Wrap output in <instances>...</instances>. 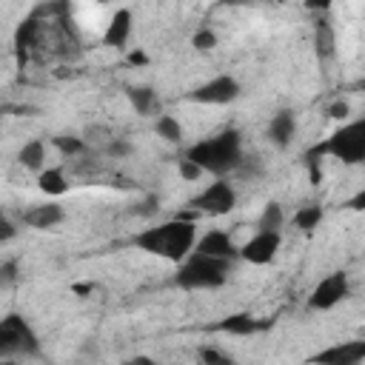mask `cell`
I'll use <instances>...</instances> for the list:
<instances>
[{"label":"cell","mask_w":365,"mask_h":365,"mask_svg":"<svg viewBox=\"0 0 365 365\" xmlns=\"http://www.w3.org/2000/svg\"><path fill=\"white\" fill-rule=\"evenodd\" d=\"M182 157L194 160L205 174H214L217 180H225L228 174L240 171V165L245 160L242 134L237 128H222L220 134L197 140L194 145H188Z\"/></svg>","instance_id":"cell-1"},{"label":"cell","mask_w":365,"mask_h":365,"mask_svg":"<svg viewBox=\"0 0 365 365\" xmlns=\"http://www.w3.org/2000/svg\"><path fill=\"white\" fill-rule=\"evenodd\" d=\"M140 251L168 259V262H182L194 248H197V222H185V220H165L154 228H145L140 234H134L131 240Z\"/></svg>","instance_id":"cell-2"},{"label":"cell","mask_w":365,"mask_h":365,"mask_svg":"<svg viewBox=\"0 0 365 365\" xmlns=\"http://www.w3.org/2000/svg\"><path fill=\"white\" fill-rule=\"evenodd\" d=\"M231 262L191 251L174 271V285L182 291H214L228 282Z\"/></svg>","instance_id":"cell-3"},{"label":"cell","mask_w":365,"mask_h":365,"mask_svg":"<svg viewBox=\"0 0 365 365\" xmlns=\"http://www.w3.org/2000/svg\"><path fill=\"white\" fill-rule=\"evenodd\" d=\"M322 154L345 163V165H356L365 163V117L359 120H348L339 128H334L322 143H317Z\"/></svg>","instance_id":"cell-4"},{"label":"cell","mask_w":365,"mask_h":365,"mask_svg":"<svg viewBox=\"0 0 365 365\" xmlns=\"http://www.w3.org/2000/svg\"><path fill=\"white\" fill-rule=\"evenodd\" d=\"M0 354L9 359L14 354L23 356H37L40 354V339L34 334V328L29 325L26 317L20 314H6L0 322Z\"/></svg>","instance_id":"cell-5"},{"label":"cell","mask_w":365,"mask_h":365,"mask_svg":"<svg viewBox=\"0 0 365 365\" xmlns=\"http://www.w3.org/2000/svg\"><path fill=\"white\" fill-rule=\"evenodd\" d=\"M237 205V191L228 180H214L211 185H205L200 194H194L188 200V208H194L197 214L205 217H222L228 211H234Z\"/></svg>","instance_id":"cell-6"},{"label":"cell","mask_w":365,"mask_h":365,"mask_svg":"<svg viewBox=\"0 0 365 365\" xmlns=\"http://www.w3.org/2000/svg\"><path fill=\"white\" fill-rule=\"evenodd\" d=\"M348 294H351L348 274H345V271H331L328 277H322V279L314 285V291H311V297H308V308H311V311H331V308H336L342 299H348Z\"/></svg>","instance_id":"cell-7"},{"label":"cell","mask_w":365,"mask_h":365,"mask_svg":"<svg viewBox=\"0 0 365 365\" xmlns=\"http://www.w3.org/2000/svg\"><path fill=\"white\" fill-rule=\"evenodd\" d=\"M240 91H242V88H240L237 77H231V74H217V77H211L208 83L191 88V91H188V100H191V103H202V106H228V103H234V100L240 97Z\"/></svg>","instance_id":"cell-8"},{"label":"cell","mask_w":365,"mask_h":365,"mask_svg":"<svg viewBox=\"0 0 365 365\" xmlns=\"http://www.w3.org/2000/svg\"><path fill=\"white\" fill-rule=\"evenodd\" d=\"M311 365H359L365 362V339H345L322 348L308 359Z\"/></svg>","instance_id":"cell-9"},{"label":"cell","mask_w":365,"mask_h":365,"mask_svg":"<svg viewBox=\"0 0 365 365\" xmlns=\"http://www.w3.org/2000/svg\"><path fill=\"white\" fill-rule=\"evenodd\" d=\"M282 245V234H268V231H257L251 240H245L240 245V259L251 262V265H268Z\"/></svg>","instance_id":"cell-10"},{"label":"cell","mask_w":365,"mask_h":365,"mask_svg":"<svg viewBox=\"0 0 365 365\" xmlns=\"http://www.w3.org/2000/svg\"><path fill=\"white\" fill-rule=\"evenodd\" d=\"M194 251H200L205 257H214V259H225V262H231V259L240 257V245L234 242V237L228 231H220V228L205 231V237L197 240V248Z\"/></svg>","instance_id":"cell-11"},{"label":"cell","mask_w":365,"mask_h":365,"mask_svg":"<svg viewBox=\"0 0 365 365\" xmlns=\"http://www.w3.org/2000/svg\"><path fill=\"white\" fill-rule=\"evenodd\" d=\"M274 325V319H257L251 314H228L220 322L208 325L211 331H222V334H234V336H251L259 331H268Z\"/></svg>","instance_id":"cell-12"},{"label":"cell","mask_w":365,"mask_h":365,"mask_svg":"<svg viewBox=\"0 0 365 365\" xmlns=\"http://www.w3.org/2000/svg\"><path fill=\"white\" fill-rule=\"evenodd\" d=\"M66 220V211L60 202H37V205H29L23 214H20V222L29 225V228H37V231H46V228H54Z\"/></svg>","instance_id":"cell-13"},{"label":"cell","mask_w":365,"mask_h":365,"mask_svg":"<svg viewBox=\"0 0 365 365\" xmlns=\"http://www.w3.org/2000/svg\"><path fill=\"white\" fill-rule=\"evenodd\" d=\"M131 9H117L108 23H106V31H103V43L111 46V48H125L128 37H131Z\"/></svg>","instance_id":"cell-14"},{"label":"cell","mask_w":365,"mask_h":365,"mask_svg":"<svg viewBox=\"0 0 365 365\" xmlns=\"http://www.w3.org/2000/svg\"><path fill=\"white\" fill-rule=\"evenodd\" d=\"M268 140L277 145V148H288L294 134H297V117L291 108H279L271 120H268Z\"/></svg>","instance_id":"cell-15"},{"label":"cell","mask_w":365,"mask_h":365,"mask_svg":"<svg viewBox=\"0 0 365 365\" xmlns=\"http://www.w3.org/2000/svg\"><path fill=\"white\" fill-rule=\"evenodd\" d=\"M314 51L319 60H331L336 54V31L328 17L314 20Z\"/></svg>","instance_id":"cell-16"},{"label":"cell","mask_w":365,"mask_h":365,"mask_svg":"<svg viewBox=\"0 0 365 365\" xmlns=\"http://www.w3.org/2000/svg\"><path fill=\"white\" fill-rule=\"evenodd\" d=\"M125 97H128L131 108H134L140 117H151V114L160 108L157 91H154L151 86H128V88H125Z\"/></svg>","instance_id":"cell-17"},{"label":"cell","mask_w":365,"mask_h":365,"mask_svg":"<svg viewBox=\"0 0 365 365\" xmlns=\"http://www.w3.org/2000/svg\"><path fill=\"white\" fill-rule=\"evenodd\" d=\"M37 188L48 197H63L68 191V180H66V171L60 165H51V168H43L37 174Z\"/></svg>","instance_id":"cell-18"},{"label":"cell","mask_w":365,"mask_h":365,"mask_svg":"<svg viewBox=\"0 0 365 365\" xmlns=\"http://www.w3.org/2000/svg\"><path fill=\"white\" fill-rule=\"evenodd\" d=\"M17 163L29 171H43L46 168V143L43 140H29L23 143V148L17 151Z\"/></svg>","instance_id":"cell-19"},{"label":"cell","mask_w":365,"mask_h":365,"mask_svg":"<svg viewBox=\"0 0 365 365\" xmlns=\"http://www.w3.org/2000/svg\"><path fill=\"white\" fill-rule=\"evenodd\" d=\"M282 225H285V211H282V205L279 202H265V208H262V214H259V220H257V231H268V234H279L282 231Z\"/></svg>","instance_id":"cell-20"},{"label":"cell","mask_w":365,"mask_h":365,"mask_svg":"<svg viewBox=\"0 0 365 365\" xmlns=\"http://www.w3.org/2000/svg\"><path fill=\"white\" fill-rule=\"evenodd\" d=\"M322 217H325V208H322V205H317V202H311V205L297 208V214H294V225H297L299 231L311 234L314 228H319Z\"/></svg>","instance_id":"cell-21"},{"label":"cell","mask_w":365,"mask_h":365,"mask_svg":"<svg viewBox=\"0 0 365 365\" xmlns=\"http://www.w3.org/2000/svg\"><path fill=\"white\" fill-rule=\"evenodd\" d=\"M154 131H157V137H163L165 143H180V140H182V125H180V120H177L174 114H160V117L154 120Z\"/></svg>","instance_id":"cell-22"},{"label":"cell","mask_w":365,"mask_h":365,"mask_svg":"<svg viewBox=\"0 0 365 365\" xmlns=\"http://www.w3.org/2000/svg\"><path fill=\"white\" fill-rule=\"evenodd\" d=\"M51 143H54V148H57L63 157H80V154H86V140H83V137L57 134V137H51Z\"/></svg>","instance_id":"cell-23"},{"label":"cell","mask_w":365,"mask_h":365,"mask_svg":"<svg viewBox=\"0 0 365 365\" xmlns=\"http://www.w3.org/2000/svg\"><path fill=\"white\" fill-rule=\"evenodd\" d=\"M197 356H200L202 365H237L234 356H228L225 351H220V348H214V345H200V348H197Z\"/></svg>","instance_id":"cell-24"},{"label":"cell","mask_w":365,"mask_h":365,"mask_svg":"<svg viewBox=\"0 0 365 365\" xmlns=\"http://www.w3.org/2000/svg\"><path fill=\"white\" fill-rule=\"evenodd\" d=\"M191 46H194L197 51H211V48L217 46V34H214V29H197L194 37H191Z\"/></svg>","instance_id":"cell-25"},{"label":"cell","mask_w":365,"mask_h":365,"mask_svg":"<svg viewBox=\"0 0 365 365\" xmlns=\"http://www.w3.org/2000/svg\"><path fill=\"white\" fill-rule=\"evenodd\" d=\"M202 174H205V171H202L194 160H188V157H182V160H180V177H182L185 182H194V180H200Z\"/></svg>","instance_id":"cell-26"},{"label":"cell","mask_w":365,"mask_h":365,"mask_svg":"<svg viewBox=\"0 0 365 365\" xmlns=\"http://www.w3.org/2000/svg\"><path fill=\"white\" fill-rule=\"evenodd\" d=\"M106 154H108V157H114V160H120V157H128V154H131V143H128V140H120V137H114V140L106 145Z\"/></svg>","instance_id":"cell-27"},{"label":"cell","mask_w":365,"mask_h":365,"mask_svg":"<svg viewBox=\"0 0 365 365\" xmlns=\"http://www.w3.org/2000/svg\"><path fill=\"white\" fill-rule=\"evenodd\" d=\"M325 114H328L331 120H348V114H351V106H348L345 100H334V103L325 108Z\"/></svg>","instance_id":"cell-28"},{"label":"cell","mask_w":365,"mask_h":365,"mask_svg":"<svg viewBox=\"0 0 365 365\" xmlns=\"http://www.w3.org/2000/svg\"><path fill=\"white\" fill-rule=\"evenodd\" d=\"M17 279V259H3L0 265V282L3 285H11Z\"/></svg>","instance_id":"cell-29"},{"label":"cell","mask_w":365,"mask_h":365,"mask_svg":"<svg viewBox=\"0 0 365 365\" xmlns=\"http://www.w3.org/2000/svg\"><path fill=\"white\" fill-rule=\"evenodd\" d=\"M131 211H134V214H140V217H151V214L157 211V200H154V197H145V200H143L140 205H134Z\"/></svg>","instance_id":"cell-30"},{"label":"cell","mask_w":365,"mask_h":365,"mask_svg":"<svg viewBox=\"0 0 365 365\" xmlns=\"http://www.w3.org/2000/svg\"><path fill=\"white\" fill-rule=\"evenodd\" d=\"M14 234H17L14 222H11L9 217H3V220H0V242H11V240H14Z\"/></svg>","instance_id":"cell-31"},{"label":"cell","mask_w":365,"mask_h":365,"mask_svg":"<svg viewBox=\"0 0 365 365\" xmlns=\"http://www.w3.org/2000/svg\"><path fill=\"white\" fill-rule=\"evenodd\" d=\"M345 208H348V211H365V188L356 191L354 197H348V200H345Z\"/></svg>","instance_id":"cell-32"},{"label":"cell","mask_w":365,"mask_h":365,"mask_svg":"<svg viewBox=\"0 0 365 365\" xmlns=\"http://www.w3.org/2000/svg\"><path fill=\"white\" fill-rule=\"evenodd\" d=\"M128 63L131 66H145L148 63V54L143 48H134V51H128Z\"/></svg>","instance_id":"cell-33"},{"label":"cell","mask_w":365,"mask_h":365,"mask_svg":"<svg viewBox=\"0 0 365 365\" xmlns=\"http://www.w3.org/2000/svg\"><path fill=\"white\" fill-rule=\"evenodd\" d=\"M125 365H157L151 356H145V354H137V356H131V359H125Z\"/></svg>","instance_id":"cell-34"},{"label":"cell","mask_w":365,"mask_h":365,"mask_svg":"<svg viewBox=\"0 0 365 365\" xmlns=\"http://www.w3.org/2000/svg\"><path fill=\"white\" fill-rule=\"evenodd\" d=\"M71 291L74 294H88V291H94V285L91 282H77V285H71Z\"/></svg>","instance_id":"cell-35"},{"label":"cell","mask_w":365,"mask_h":365,"mask_svg":"<svg viewBox=\"0 0 365 365\" xmlns=\"http://www.w3.org/2000/svg\"><path fill=\"white\" fill-rule=\"evenodd\" d=\"M356 88H362V91H365V80H359V83H356Z\"/></svg>","instance_id":"cell-36"}]
</instances>
